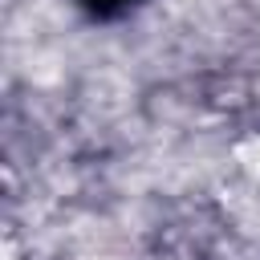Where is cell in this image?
<instances>
[{"label":"cell","instance_id":"1","mask_svg":"<svg viewBox=\"0 0 260 260\" xmlns=\"http://www.w3.org/2000/svg\"><path fill=\"white\" fill-rule=\"evenodd\" d=\"M89 24H122L130 16H138L150 0H69Z\"/></svg>","mask_w":260,"mask_h":260}]
</instances>
